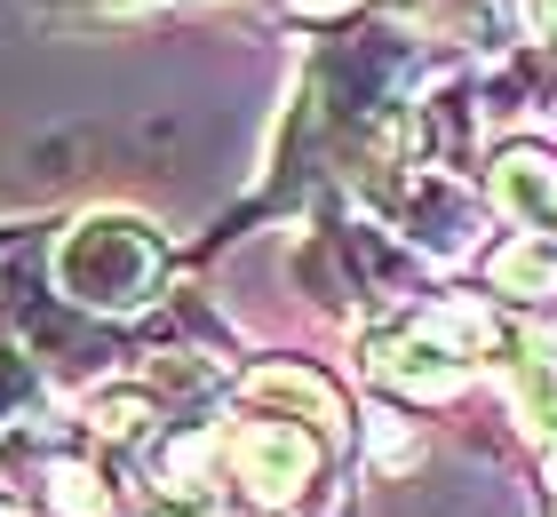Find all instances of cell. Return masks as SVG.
<instances>
[{
	"mask_svg": "<svg viewBox=\"0 0 557 517\" xmlns=\"http://www.w3.org/2000/svg\"><path fill=\"white\" fill-rule=\"evenodd\" d=\"M326 9H335V0H326Z\"/></svg>",
	"mask_w": 557,
	"mask_h": 517,
	"instance_id": "1",
	"label": "cell"
}]
</instances>
